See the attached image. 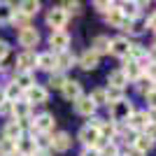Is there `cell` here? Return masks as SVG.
<instances>
[{"instance_id": "cell-21", "label": "cell", "mask_w": 156, "mask_h": 156, "mask_svg": "<svg viewBox=\"0 0 156 156\" xmlns=\"http://www.w3.org/2000/svg\"><path fill=\"white\" fill-rule=\"evenodd\" d=\"M121 72L126 75V79H128V82H137V79L142 77V70L137 68V63H135V61H126V63H124V68H121Z\"/></svg>"}, {"instance_id": "cell-37", "label": "cell", "mask_w": 156, "mask_h": 156, "mask_svg": "<svg viewBox=\"0 0 156 156\" xmlns=\"http://www.w3.org/2000/svg\"><path fill=\"white\" fill-rule=\"evenodd\" d=\"M61 9H63L65 14H79L82 12V5H79V2H72V0H68V2H63V5H61Z\"/></svg>"}, {"instance_id": "cell-39", "label": "cell", "mask_w": 156, "mask_h": 156, "mask_svg": "<svg viewBox=\"0 0 156 156\" xmlns=\"http://www.w3.org/2000/svg\"><path fill=\"white\" fill-rule=\"evenodd\" d=\"M14 151H16L14 142H9V140H0V154H14Z\"/></svg>"}, {"instance_id": "cell-7", "label": "cell", "mask_w": 156, "mask_h": 156, "mask_svg": "<svg viewBox=\"0 0 156 156\" xmlns=\"http://www.w3.org/2000/svg\"><path fill=\"white\" fill-rule=\"evenodd\" d=\"M16 68H19V72H33V68H37V54L21 51L16 56Z\"/></svg>"}, {"instance_id": "cell-42", "label": "cell", "mask_w": 156, "mask_h": 156, "mask_svg": "<svg viewBox=\"0 0 156 156\" xmlns=\"http://www.w3.org/2000/svg\"><path fill=\"white\" fill-rule=\"evenodd\" d=\"M144 72H147V79H151V82L156 84V63H151V65H149V68H147Z\"/></svg>"}, {"instance_id": "cell-36", "label": "cell", "mask_w": 156, "mask_h": 156, "mask_svg": "<svg viewBox=\"0 0 156 156\" xmlns=\"http://www.w3.org/2000/svg\"><path fill=\"white\" fill-rule=\"evenodd\" d=\"M65 82H68V79H65V75H61V72H54L51 77H49V84H51L54 89H63Z\"/></svg>"}, {"instance_id": "cell-40", "label": "cell", "mask_w": 156, "mask_h": 156, "mask_svg": "<svg viewBox=\"0 0 156 156\" xmlns=\"http://www.w3.org/2000/svg\"><path fill=\"white\" fill-rule=\"evenodd\" d=\"M142 133H144L147 137H149L151 142H156V124H147V128H144Z\"/></svg>"}, {"instance_id": "cell-31", "label": "cell", "mask_w": 156, "mask_h": 156, "mask_svg": "<svg viewBox=\"0 0 156 156\" xmlns=\"http://www.w3.org/2000/svg\"><path fill=\"white\" fill-rule=\"evenodd\" d=\"M105 93H107V105H112V103H119V100H124V91H121V89L107 86V89H105Z\"/></svg>"}, {"instance_id": "cell-23", "label": "cell", "mask_w": 156, "mask_h": 156, "mask_svg": "<svg viewBox=\"0 0 156 156\" xmlns=\"http://www.w3.org/2000/svg\"><path fill=\"white\" fill-rule=\"evenodd\" d=\"M21 96H23V91H21V89L14 84V82H9V84L5 86V91H2V98H5L7 103H16Z\"/></svg>"}, {"instance_id": "cell-49", "label": "cell", "mask_w": 156, "mask_h": 156, "mask_svg": "<svg viewBox=\"0 0 156 156\" xmlns=\"http://www.w3.org/2000/svg\"><path fill=\"white\" fill-rule=\"evenodd\" d=\"M126 156H144V154H142V151H137L135 147H130V149H128V154H126Z\"/></svg>"}, {"instance_id": "cell-44", "label": "cell", "mask_w": 156, "mask_h": 156, "mask_svg": "<svg viewBox=\"0 0 156 156\" xmlns=\"http://www.w3.org/2000/svg\"><path fill=\"white\" fill-rule=\"evenodd\" d=\"M0 114H12V103L2 100V103H0Z\"/></svg>"}, {"instance_id": "cell-6", "label": "cell", "mask_w": 156, "mask_h": 156, "mask_svg": "<svg viewBox=\"0 0 156 156\" xmlns=\"http://www.w3.org/2000/svg\"><path fill=\"white\" fill-rule=\"evenodd\" d=\"M49 44L54 47V51L61 54V51H68V47H70V35L65 30H51L49 35Z\"/></svg>"}, {"instance_id": "cell-26", "label": "cell", "mask_w": 156, "mask_h": 156, "mask_svg": "<svg viewBox=\"0 0 156 156\" xmlns=\"http://www.w3.org/2000/svg\"><path fill=\"white\" fill-rule=\"evenodd\" d=\"M40 7H42V5H40L37 0H23V2H19V7H16V9H21L26 16H33V14L40 12Z\"/></svg>"}, {"instance_id": "cell-27", "label": "cell", "mask_w": 156, "mask_h": 156, "mask_svg": "<svg viewBox=\"0 0 156 156\" xmlns=\"http://www.w3.org/2000/svg\"><path fill=\"white\" fill-rule=\"evenodd\" d=\"M133 147H135L137 151H142V154H144V151H149L151 147H154V142H151V140L144 135V133H140V135L133 140Z\"/></svg>"}, {"instance_id": "cell-12", "label": "cell", "mask_w": 156, "mask_h": 156, "mask_svg": "<svg viewBox=\"0 0 156 156\" xmlns=\"http://www.w3.org/2000/svg\"><path fill=\"white\" fill-rule=\"evenodd\" d=\"M14 147H16V154L19 156H35V137H19L16 142H14Z\"/></svg>"}, {"instance_id": "cell-32", "label": "cell", "mask_w": 156, "mask_h": 156, "mask_svg": "<svg viewBox=\"0 0 156 156\" xmlns=\"http://www.w3.org/2000/svg\"><path fill=\"white\" fill-rule=\"evenodd\" d=\"M12 12H14V5L0 2V23H7V21L12 19Z\"/></svg>"}, {"instance_id": "cell-13", "label": "cell", "mask_w": 156, "mask_h": 156, "mask_svg": "<svg viewBox=\"0 0 156 156\" xmlns=\"http://www.w3.org/2000/svg\"><path fill=\"white\" fill-rule=\"evenodd\" d=\"M75 112L82 114V117H93V112H96V105L89 96H79L75 100Z\"/></svg>"}, {"instance_id": "cell-48", "label": "cell", "mask_w": 156, "mask_h": 156, "mask_svg": "<svg viewBox=\"0 0 156 156\" xmlns=\"http://www.w3.org/2000/svg\"><path fill=\"white\" fill-rule=\"evenodd\" d=\"M82 156H100V154H98V149H84Z\"/></svg>"}, {"instance_id": "cell-43", "label": "cell", "mask_w": 156, "mask_h": 156, "mask_svg": "<svg viewBox=\"0 0 156 156\" xmlns=\"http://www.w3.org/2000/svg\"><path fill=\"white\" fill-rule=\"evenodd\" d=\"M147 103H149V110H156V89L147 93Z\"/></svg>"}, {"instance_id": "cell-35", "label": "cell", "mask_w": 156, "mask_h": 156, "mask_svg": "<svg viewBox=\"0 0 156 156\" xmlns=\"http://www.w3.org/2000/svg\"><path fill=\"white\" fill-rule=\"evenodd\" d=\"M137 89H140V91H142L144 96H147L149 91H154L156 86H154V82H151V79H147V77H140V79H137Z\"/></svg>"}, {"instance_id": "cell-28", "label": "cell", "mask_w": 156, "mask_h": 156, "mask_svg": "<svg viewBox=\"0 0 156 156\" xmlns=\"http://www.w3.org/2000/svg\"><path fill=\"white\" fill-rule=\"evenodd\" d=\"M100 140H105V137H117V124H112V121H103V126H100Z\"/></svg>"}, {"instance_id": "cell-33", "label": "cell", "mask_w": 156, "mask_h": 156, "mask_svg": "<svg viewBox=\"0 0 156 156\" xmlns=\"http://www.w3.org/2000/svg\"><path fill=\"white\" fill-rule=\"evenodd\" d=\"M100 156H119V149H117V142H105L100 149H98Z\"/></svg>"}, {"instance_id": "cell-5", "label": "cell", "mask_w": 156, "mask_h": 156, "mask_svg": "<svg viewBox=\"0 0 156 156\" xmlns=\"http://www.w3.org/2000/svg\"><path fill=\"white\" fill-rule=\"evenodd\" d=\"M47 98H49V91H47L44 86H40V84H35V86H30L28 91H23V100H26L28 105H40V103H47Z\"/></svg>"}, {"instance_id": "cell-51", "label": "cell", "mask_w": 156, "mask_h": 156, "mask_svg": "<svg viewBox=\"0 0 156 156\" xmlns=\"http://www.w3.org/2000/svg\"><path fill=\"white\" fill-rule=\"evenodd\" d=\"M119 156H121V154H119Z\"/></svg>"}, {"instance_id": "cell-41", "label": "cell", "mask_w": 156, "mask_h": 156, "mask_svg": "<svg viewBox=\"0 0 156 156\" xmlns=\"http://www.w3.org/2000/svg\"><path fill=\"white\" fill-rule=\"evenodd\" d=\"M7 56H9V44H7L5 40H0V63H2Z\"/></svg>"}, {"instance_id": "cell-25", "label": "cell", "mask_w": 156, "mask_h": 156, "mask_svg": "<svg viewBox=\"0 0 156 156\" xmlns=\"http://www.w3.org/2000/svg\"><path fill=\"white\" fill-rule=\"evenodd\" d=\"M72 65H75V56H72L70 51L56 54V68H58V70H68V68H72Z\"/></svg>"}, {"instance_id": "cell-16", "label": "cell", "mask_w": 156, "mask_h": 156, "mask_svg": "<svg viewBox=\"0 0 156 156\" xmlns=\"http://www.w3.org/2000/svg\"><path fill=\"white\" fill-rule=\"evenodd\" d=\"M61 91H63V98H68V100H72V103H75V100L82 96V84H79L77 79H68Z\"/></svg>"}, {"instance_id": "cell-10", "label": "cell", "mask_w": 156, "mask_h": 156, "mask_svg": "<svg viewBox=\"0 0 156 156\" xmlns=\"http://www.w3.org/2000/svg\"><path fill=\"white\" fill-rule=\"evenodd\" d=\"M37 68L54 75V72L58 70V68H56V54H54V51H42V54H37Z\"/></svg>"}, {"instance_id": "cell-50", "label": "cell", "mask_w": 156, "mask_h": 156, "mask_svg": "<svg viewBox=\"0 0 156 156\" xmlns=\"http://www.w3.org/2000/svg\"><path fill=\"white\" fill-rule=\"evenodd\" d=\"M0 156H19V154H16V151H14V154H0Z\"/></svg>"}, {"instance_id": "cell-20", "label": "cell", "mask_w": 156, "mask_h": 156, "mask_svg": "<svg viewBox=\"0 0 156 156\" xmlns=\"http://www.w3.org/2000/svg\"><path fill=\"white\" fill-rule=\"evenodd\" d=\"M14 84L19 86L21 91H28L30 86H35V77H33V72H16L14 75Z\"/></svg>"}, {"instance_id": "cell-30", "label": "cell", "mask_w": 156, "mask_h": 156, "mask_svg": "<svg viewBox=\"0 0 156 156\" xmlns=\"http://www.w3.org/2000/svg\"><path fill=\"white\" fill-rule=\"evenodd\" d=\"M9 21H12L14 26H19V30H21V28H28V16L21 12V9H14V12H12V19H9Z\"/></svg>"}, {"instance_id": "cell-17", "label": "cell", "mask_w": 156, "mask_h": 156, "mask_svg": "<svg viewBox=\"0 0 156 156\" xmlns=\"http://www.w3.org/2000/svg\"><path fill=\"white\" fill-rule=\"evenodd\" d=\"M12 114L14 121H26V119H30V105L26 100H16V103H12Z\"/></svg>"}, {"instance_id": "cell-34", "label": "cell", "mask_w": 156, "mask_h": 156, "mask_svg": "<svg viewBox=\"0 0 156 156\" xmlns=\"http://www.w3.org/2000/svg\"><path fill=\"white\" fill-rule=\"evenodd\" d=\"M93 100V105H107V93H105V89H96V91L91 93V96H89Z\"/></svg>"}, {"instance_id": "cell-15", "label": "cell", "mask_w": 156, "mask_h": 156, "mask_svg": "<svg viewBox=\"0 0 156 156\" xmlns=\"http://www.w3.org/2000/svg\"><path fill=\"white\" fill-rule=\"evenodd\" d=\"M110 51L114 54V56H119V58H126L130 51V42L126 37H114L110 42Z\"/></svg>"}, {"instance_id": "cell-47", "label": "cell", "mask_w": 156, "mask_h": 156, "mask_svg": "<svg viewBox=\"0 0 156 156\" xmlns=\"http://www.w3.org/2000/svg\"><path fill=\"white\" fill-rule=\"evenodd\" d=\"M147 119H149V124H156V110H149V112H147Z\"/></svg>"}, {"instance_id": "cell-2", "label": "cell", "mask_w": 156, "mask_h": 156, "mask_svg": "<svg viewBox=\"0 0 156 156\" xmlns=\"http://www.w3.org/2000/svg\"><path fill=\"white\" fill-rule=\"evenodd\" d=\"M54 124H56L54 117H51V114H47V112H44V114H40V117H35V121L30 124L33 135H35V133H37V135H47V133H51Z\"/></svg>"}, {"instance_id": "cell-11", "label": "cell", "mask_w": 156, "mask_h": 156, "mask_svg": "<svg viewBox=\"0 0 156 156\" xmlns=\"http://www.w3.org/2000/svg\"><path fill=\"white\" fill-rule=\"evenodd\" d=\"M19 137H23V128H21L19 121H7V124L2 126V140L16 142Z\"/></svg>"}, {"instance_id": "cell-29", "label": "cell", "mask_w": 156, "mask_h": 156, "mask_svg": "<svg viewBox=\"0 0 156 156\" xmlns=\"http://www.w3.org/2000/svg\"><path fill=\"white\" fill-rule=\"evenodd\" d=\"M105 16H107V23H112V26H117V28L121 26V21L126 19L124 14L119 12V7H117V5H114V9H110V12L105 14Z\"/></svg>"}, {"instance_id": "cell-1", "label": "cell", "mask_w": 156, "mask_h": 156, "mask_svg": "<svg viewBox=\"0 0 156 156\" xmlns=\"http://www.w3.org/2000/svg\"><path fill=\"white\" fill-rule=\"evenodd\" d=\"M133 114V105L130 100H119V103H112L110 105V117H112V124H119V121H126V119Z\"/></svg>"}, {"instance_id": "cell-46", "label": "cell", "mask_w": 156, "mask_h": 156, "mask_svg": "<svg viewBox=\"0 0 156 156\" xmlns=\"http://www.w3.org/2000/svg\"><path fill=\"white\" fill-rule=\"evenodd\" d=\"M147 58H149L151 63H156V47H151V49H149V54H147Z\"/></svg>"}, {"instance_id": "cell-18", "label": "cell", "mask_w": 156, "mask_h": 156, "mask_svg": "<svg viewBox=\"0 0 156 156\" xmlns=\"http://www.w3.org/2000/svg\"><path fill=\"white\" fill-rule=\"evenodd\" d=\"M117 7H119V12L124 14L126 19L133 21L137 14H140V9H142V7H147V5H144V2H119Z\"/></svg>"}, {"instance_id": "cell-38", "label": "cell", "mask_w": 156, "mask_h": 156, "mask_svg": "<svg viewBox=\"0 0 156 156\" xmlns=\"http://www.w3.org/2000/svg\"><path fill=\"white\" fill-rule=\"evenodd\" d=\"M93 7H96L98 12L107 14L110 9H114V2H110V0H96V2H93Z\"/></svg>"}, {"instance_id": "cell-22", "label": "cell", "mask_w": 156, "mask_h": 156, "mask_svg": "<svg viewBox=\"0 0 156 156\" xmlns=\"http://www.w3.org/2000/svg\"><path fill=\"white\" fill-rule=\"evenodd\" d=\"M107 82H110V86H114V89H121L124 91L126 84H128V79H126V75L121 70H112L110 77H107Z\"/></svg>"}, {"instance_id": "cell-24", "label": "cell", "mask_w": 156, "mask_h": 156, "mask_svg": "<svg viewBox=\"0 0 156 156\" xmlns=\"http://www.w3.org/2000/svg\"><path fill=\"white\" fill-rule=\"evenodd\" d=\"M110 42H112V40L107 37V35H98V37L93 40L91 51H96L98 56H100V54H107V51H110Z\"/></svg>"}, {"instance_id": "cell-14", "label": "cell", "mask_w": 156, "mask_h": 156, "mask_svg": "<svg viewBox=\"0 0 156 156\" xmlns=\"http://www.w3.org/2000/svg\"><path fill=\"white\" fill-rule=\"evenodd\" d=\"M126 124H128L130 130H140L142 133L144 128H147V124H149V119H147V112H133L128 119H126Z\"/></svg>"}, {"instance_id": "cell-3", "label": "cell", "mask_w": 156, "mask_h": 156, "mask_svg": "<svg viewBox=\"0 0 156 156\" xmlns=\"http://www.w3.org/2000/svg\"><path fill=\"white\" fill-rule=\"evenodd\" d=\"M65 23H68V14L61 7H54V9L47 12V26L51 28V30H63Z\"/></svg>"}, {"instance_id": "cell-45", "label": "cell", "mask_w": 156, "mask_h": 156, "mask_svg": "<svg viewBox=\"0 0 156 156\" xmlns=\"http://www.w3.org/2000/svg\"><path fill=\"white\" fill-rule=\"evenodd\" d=\"M144 26H147V28H154V30H156V12L149 14V19H147V23H144Z\"/></svg>"}, {"instance_id": "cell-9", "label": "cell", "mask_w": 156, "mask_h": 156, "mask_svg": "<svg viewBox=\"0 0 156 156\" xmlns=\"http://www.w3.org/2000/svg\"><path fill=\"white\" fill-rule=\"evenodd\" d=\"M79 140L84 142L86 149H96L98 142H100V133H98L96 128H89V126H84V128L79 130Z\"/></svg>"}, {"instance_id": "cell-4", "label": "cell", "mask_w": 156, "mask_h": 156, "mask_svg": "<svg viewBox=\"0 0 156 156\" xmlns=\"http://www.w3.org/2000/svg\"><path fill=\"white\" fill-rule=\"evenodd\" d=\"M16 40H19V44H21V47H26V51H30V47H37V42H40V33L35 30L33 26H28V28H21V30H19Z\"/></svg>"}, {"instance_id": "cell-8", "label": "cell", "mask_w": 156, "mask_h": 156, "mask_svg": "<svg viewBox=\"0 0 156 156\" xmlns=\"http://www.w3.org/2000/svg\"><path fill=\"white\" fill-rule=\"evenodd\" d=\"M70 144H72V140H70V135H68L65 130H58V133H54V137L49 140V147H51L54 151H58V154L68 151V149H70Z\"/></svg>"}, {"instance_id": "cell-19", "label": "cell", "mask_w": 156, "mask_h": 156, "mask_svg": "<svg viewBox=\"0 0 156 156\" xmlns=\"http://www.w3.org/2000/svg\"><path fill=\"white\" fill-rule=\"evenodd\" d=\"M98 61H100V56H98L96 51H91V49H86V51L79 56V68H82V70H93V68H98Z\"/></svg>"}]
</instances>
